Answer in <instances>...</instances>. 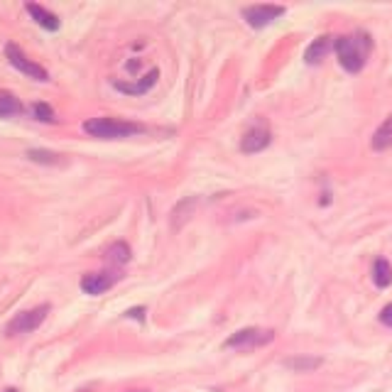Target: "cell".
Instances as JSON below:
<instances>
[{"label": "cell", "mask_w": 392, "mask_h": 392, "mask_svg": "<svg viewBox=\"0 0 392 392\" xmlns=\"http://www.w3.org/2000/svg\"><path fill=\"white\" fill-rule=\"evenodd\" d=\"M20 113H22L20 98L10 91H0V118H10V115H20Z\"/></svg>", "instance_id": "obj_15"}, {"label": "cell", "mask_w": 392, "mask_h": 392, "mask_svg": "<svg viewBox=\"0 0 392 392\" xmlns=\"http://www.w3.org/2000/svg\"><path fill=\"white\" fill-rule=\"evenodd\" d=\"M140 392H145V390H140Z\"/></svg>", "instance_id": "obj_22"}, {"label": "cell", "mask_w": 392, "mask_h": 392, "mask_svg": "<svg viewBox=\"0 0 392 392\" xmlns=\"http://www.w3.org/2000/svg\"><path fill=\"white\" fill-rule=\"evenodd\" d=\"M25 154L30 162H37V164H49V167H54V164H64L62 154L49 152V150H27Z\"/></svg>", "instance_id": "obj_17"}, {"label": "cell", "mask_w": 392, "mask_h": 392, "mask_svg": "<svg viewBox=\"0 0 392 392\" xmlns=\"http://www.w3.org/2000/svg\"><path fill=\"white\" fill-rule=\"evenodd\" d=\"M123 275H115V272H88L81 277V290L84 295H91V297H98L103 292H108Z\"/></svg>", "instance_id": "obj_7"}, {"label": "cell", "mask_w": 392, "mask_h": 392, "mask_svg": "<svg viewBox=\"0 0 392 392\" xmlns=\"http://www.w3.org/2000/svg\"><path fill=\"white\" fill-rule=\"evenodd\" d=\"M130 245L125 240H118V243H113V245L106 250V258H108V263H113V265H125V263H130Z\"/></svg>", "instance_id": "obj_16"}, {"label": "cell", "mask_w": 392, "mask_h": 392, "mask_svg": "<svg viewBox=\"0 0 392 392\" xmlns=\"http://www.w3.org/2000/svg\"><path fill=\"white\" fill-rule=\"evenodd\" d=\"M380 324H383V327H388V329H392V304L383 307V312H380Z\"/></svg>", "instance_id": "obj_19"}, {"label": "cell", "mask_w": 392, "mask_h": 392, "mask_svg": "<svg viewBox=\"0 0 392 392\" xmlns=\"http://www.w3.org/2000/svg\"><path fill=\"white\" fill-rule=\"evenodd\" d=\"M373 282L375 287H380V290L392 285V265L385 260V258H378L373 265Z\"/></svg>", "instance_id": "obj_14"}, {"label": "cell", "mask_w": 392, "mask_h": 392, "mask_svg": "<svg viewBox=\"0 0 392 392\" xmlns=\"http://www.w3.org/2000/svg\"><path fill=\"white\" fill-rule=\"evenodd\" d=\"M371 145H373L375 152H383V150H390L392 147V115H388V118L380 123V128L375 130Z\"/></svg>", "instance_id": "obj_12"}, {"label": "cell", "mask_w": 392, "mask_h": 392, "mask_svg": "<svg viewBox=\"0 0 392 392\" xmlns=\"http://www.w3.org/2000/svg\"><path fill=\"white\" fill-rule=\"evenodd\" d=\"M3 392H18V390H15V388H8V390H3Z\"/></svg>", "instance_id": "obj_21"}, {"label": "cell", "mask_w": 392, "mask_h": 392, "mask_svg": "<svg viewBox=\"0 0 392 392\" xmlns=\"http://www.w3.org/2000/svg\"><path fill=\"white\" fill-rule=\"evenodd\" d=\"M157 79H159V69H152L147 71L140 81H130V84L128 81H113V88H118L125 96H145V93L157 84Z\"/></svg>", "instance_id": "obj_9"}, {"label": "cell", "mask_w": 392, "mask_h": 392, "mask_svg": "<svg viewBox=\"0 0 392 392\" xmlns=\"http://www.w3.org/2000/svg\"><path fill=\"white\" fill-rule=\"evenodd\" d=\"M84 132L91 137H101V140H118V137H130L142 132V125L118 118H91L84 123Z\"/></svg>", "instance_id": "obj_2"}, {"label": "cell", "mask_w": 392, "mask_h": 392, "mask_svg": "<svg viewBox=\"0 0 392 392\" xmlns=\"http://www.w3.org/2000/svg\"><path fill=\"white\" fill-rule=\"evenodd\" d=\"M322 358L317 356H295V358H287L285 361V368L295 373H314L317 368H322Z\"/></svg>", "instance_id": "obj_13"}, {"label": "cell", "mask_w": 392, "mask_h": 392, "mask_svg": "<svg viewBox=\"0 0 392 392\" xmlns=\"http://www.w3.org/2000/svg\"><path fill=\"white\" fill-rule=\"evenodd\" d=\"M282 15H285L282 5H250V8H243V18L255 30H263V27H267L270 22L282 18Z\"/></svg>", "instance_id": "obj_6"}, {"label": "cell", "mask_w": 392, "mask_h": 392, "mask_svg": "<svg viewBox=\"0 0 392 392\" xmlns=\"http://www.w3.org/2000/svg\"><path fill=\"white\" fill-rule=\"evenodd\" d=\"M49 314V304H40L35 309H27V312H20L18 317H13L5 327V336H22V334H32L44 324Z\"/></svg>", "instance_id": "obj_4"}, {"label": "cell", "mask_w": 392, "mask_h": 392, "mask_svg": "<svg viewBox=\"0 0 392 392\" xmlns=\"http://www.w3.org/2000/svg\"><path fill=\"white\" fill-rule=\"evenodd\" d=\"M32 118L40 120V123H57V115H54L52 106H47V103H35L32 106Z\"/></svg>", "instance_id": "obj_18"}, {"label": "cell", "mask_w": 392, "mask_h": 392, "mask_svg": "<svg viewBox=\"0 0 392 392\" xmlns=\"http://www.w3.org/2000/svg\"><path fill=\"white\" fill-rule=\"evenodd\" d=\"M125 317H128V319H137V322H142V319H145V307L128 309V312H125Z\"/></svg>", "instance_id": "obj_20"}, {"label": "cell", "mask_w": 392, "mask_h": 392, "mask_svg": "<svg viewBox=\"0 0 392 392\" xmlns=\"http://www.w3.org/2000/svg\"><path fill=\"white\" fill-rule=\"evenodd\" d=\"M334 49H336V57H339V64L344 66L349 74H358L368 62V54H371L373 49V40L368 32L344 35L334 40Z\"/></svg>", "instance_id": "obj_1"}, {"label": "cell", "mask_w": 392, "mask_h": 392, "mask_svg": "<svg viewBox=\"0 0 392 392\" xmlns=\"http://www.w3.org/2000/svg\"><path fill=\"white\" fill-rule=\"evenodd\" d=\"M5 59H8L10 66H15L20 74L30 76V79H35V81H42V84H44V81H49V71L44 69V66L37 64V62H32V59L27 57L25 52H22L18 44H13V42L5 44Z\"/></svg>", "instance_id": "obj_5"}, {"label": "cell", "mask_w": 392, "mask_h": 392, "mask_svg": "<svg viewBox=\"0 0 392 392\" xmlns=\"http://www.w3.org/2000/svg\"><path fill=\"white\" fill-rule=\"evenodd\" d=\"M270 140H272V135H270V128H265V125H255V128H250L243 135L240 140V150L245 154H255L265 150V147L270 145Z\"/></svg>", "instance_id": "obj_8"}, {"label": "cell", "mask_w": 392, "mask_h": 392, "mask_svg": "<svg viewBox=\"0 0 392 392\" xmlns=\"http://www.w3.org/2000/svg\"><path fill=\"white\" fill-rule=\"evenodd\" d=\"M25 10L30 13V18L37 22L40 27H44V30H49V32H57L59 30V18L54 13H49L47 8H42V5H37V3H27L25 5Z\"/></svg>", "instance_id": "obj_10"}, {"label": "cell", "mask_w": 392, "mask_h": 392, "mask_svg": "<svg viewBox=\"0 0 392 392\" xmlns=\"http://www.w3.org/2000/svg\"><path fill=\"white\" fill-rule=\"evenodd\" d=\"M275 341V331L272 329H240L235 331L231 339L223 341L226 349H238V351H253L260 349V346H267Z\"/></svg>", "instance_id": "obj_3"}, {"label": "cell", "mask_w": 392, "mask_h": 392, "mask_svg": "<svg viewBox=\"0 0 392 392\" xmlns=\"http://www.w3.org/2000/svg\"><path fill=\"white\" fill-rule=\"evenodd\" d=\"M331 47H334V37H327V35H324V37H317V40H314V42L307 47L304 62L312 64V66L319 64V62H322V59L331 52Z\"/></svg>", "instance_id": "obj_11"}]
</instances>
